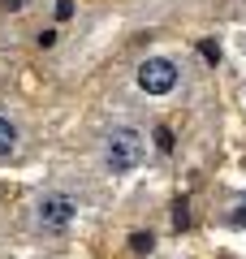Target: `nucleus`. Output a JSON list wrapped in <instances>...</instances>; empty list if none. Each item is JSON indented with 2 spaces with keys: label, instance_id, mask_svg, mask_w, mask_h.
<instances>
[{
  "label": "nucleus",
  "instance_id": "f03ea898",
  "mask_svg": "<svg viewBox=\"0 0 246 259\" xmlns=\"http://www.w3.org/2000/svg\"><path fill=\"white\" fill-rule=\"evenodd\" d=\"M177 82H182V74H177V65L169 56H147L138 65V91H147V95H169Z\"/></svg>",
  "mask_w": 246,
  "mask_h": 259
},
{
  "label": "nucleus",
  "instance_id": "20e7f679",
  "mask_svg": "<svg viewBox=\"0 0 246 259\" xmlns=\"http://www.w3.org/2000/svg\"><path fill=\"white\" fill-rule=\"evenodd\" d=\"M13 147H18V125L9 117H0V156H13Z\"/></svg>",
  "mask_w": 246,
  "mask_h": 259
},
{
  "label": "nucleus",
  "instance_id": "7ed1b4c3",
  "mask_svg": "<svg viewBox=\"0 0 246 259\" xmlns=\"http://www.w3.org/2000/svg\"><path fill=\"white\" fill-rule=\"evenodd\" d=\"M35 221L44 229H65L69 221H78V203L61 190H48V194H39V203H35Z\"/></svg>",
  "mask_w": 246,
  "mask_h": 259
},
{
  "label": "nucleus",
  "instance_id": "f257e3e1",
  "mask_svg": "<svg viewBox=\"0 0 246 259\" xmlns=\"http://www.w3.org/2000/svg\"><path fill=\"white\" fill-rule=\"evenodd\" d=\"M143 134L138 130H112L108 139H104V164L112 168V173H130V168H138L143 164Z\"/></svg>",
  "mask_w": 246,
  "mask_h": 259
}]
</instances>
